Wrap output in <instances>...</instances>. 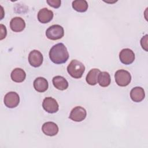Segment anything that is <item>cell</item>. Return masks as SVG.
Returning a JSON list of instances; mask_svg holds the SVG:
<instances>
[{
  "instance_id": "obj_9",
  "label": "cell",
  "mask_w": 148,
  "mask_h": 148,
  "mask_svg": "<svg viewBox=\"0 0 148 148\" xmlns=\"http://www.w3.org/2000/svg\"><path fill=\"white\" fill-rule=\"evenodd\" d=\"M119 58L123 64L130 65L135 60V54L134 51L130 49H124L120 52Z\"/></svg>"
},
{
  "instance_id": "obj_3",
  "label": "cell",
  "mask_w": 148,
  "mask_h": 148,
  "mask_svg": "<svg viewBox=\"0 0 148 148\" xmlns=\"http://www.w3.org/2000/svg\"><path fill=\"white\" fill-rule=\"evenodd\" d=\"M64 35V28L62 26L56 24L49 27L46 31V37L50 40H56L61 39Z\"/></svg>"
},
{
  "instance_id": "obj_6",
  "label": "cell",
  "mask_w": 148,
  "mask_h": 148,
  "mask_svg": "<svg viewBox=\"0 0 148 148\" xmlns=\"http://www.w3.org/2000/svg\"><path fill=\"white\" fill-rule=\"evenodd\" d=\"M43 108L49 113H56L59 109L57 101L52 97H46L42 102Z\"/></svg>"
},
{
  "instance_id": "obj_21",
  "label": "cell",
  "mask_w": 148,
  "mask_h": 148,
  "mask_svg": "<svg viewBox=\"0 0 148 148\" xmlns=\"http://www.w3.org/2000/svg\"><path fill=\"white\" fill-rule=\"evenodd\" d=\"M147 35L143 36L140 40V45L146 51H147Z\"/></svg>"
},
{
  "instance_id": "obj_2",
  "label": "cell",
  "mask_w": 148,
  "mask_h": 148,
  "mask_svg": "<svg viewBox=\"0 0 148 148\" xmlns=\"http://www.w3.org/2000/svg\"><path fill=\"white\" fill-rule=\"evenodd\" d=\"M85 71V66L80 61L73 60L67 66V72L69 75L75 79L82 77Z\"/></svg>"
},
{
  "instance_id": "obj_10",
  "label": "cell",
  "mask_w": 148,
  "mask_h": 148,
  "mask_svg": "<svg viewBox=\"0 0 148 148\" xmlns=\"http://www.w3.org/2000/svg\"><path fill=\"white\" fill-rule=\"evenodd\" d=\"M42 130L43 132L47 136H55L58 132V127L54 122L48 121L45 123L42 127Z\"/></svg>"
},
{
  "instance_id": "obj_15",
  "label": "cell",
  "mask_w": 148,
  "mask_h": 148,
  "mask_svg": "<svg viewBox=\"0 0 148 148\" xmlns=\"http://www.w3.org/2000/svg\"><path fill=\"white\" fill-rule=\"evenodd\" d=\"M100 73V70L97 68H93L91 69L86 76V82L91 86H94L97 84L98 83V76Z\"/></svg>"
},
{
  "instance_id": "obj_11",
  "label": "cell",
  "mask_w": 148,
  "mask_h": 148,
  "mask_svg": "<svg viewBox=\"0 0 148 148\" xmlns=\"http://www.w3.org/2000/svg\"><path fill=\"white\" fill-rule=\"evenodd\" d=\"M53 12L47 8H42L38 13V20L43 24L50 22L53 18Z\"/></svg>"
},
{
  "instance_id": "obj_20",
  "label": "cell",
  "mask_w": 148,
  "mask_h": 148,
  "mask_svg": "<svg viewBox=\"0 0 148 148\" xmlns=\"http://www.w3.org/2000/svg\"><path fill=\"white\" fill-rule=\"evenodd\" d=\"M47 3L54 8H58L61 6V1L60 0H47Z\"/></svg>"
},
{
  "instance_id": "obj_1",
  "label": "cell",
  "mask_w": 148,
  "mask_h": 148,
  "mask_svg": "<svg viewBox=\"0 0 148 148\" xmlns=\"http://www.w3.org/2000/svg\"><path fill=\"white\" fill-rule=\"evenodd\" d=\"M49 58L54 64H61L69 58V53L66 46L62 43L54 45L50 50Z\"/></svg>"
},
{
  "instance_id": "obj_16",
  "label": "cell",
  "mask_w": 148,
  "mask_h": 148,
  "mask_svg": "<svg viewBox=\"0 0 148 148\" xmlns=\"http://www.w3.org/2000/svg\"><path fill=\"white\" fill-rule=\"evenodd\" d=\"M10 76L12 80L14 82L21 83L25 80L26 77V73L21 68H17L12 71Z\"/></svg>"
},
{
  "instance_id": "obj_12",
  "label": "cell",
  "mask_w": 148,
  "mask_h": 148,
  "mask_svg": "<svg viewBox=\"0 0 148 148\" xmlns=\"http://www.w3.org/2000/svg\"><path fill=\"white\" fill-rule=\"evenodd\" d=\"M10 27L14 32H21L25 27V21L21 17H15L10 20Z\"/></svg>"
},
{
  "instance_id": "obj_18",
  "label": "cell",
  "mask_w": 148,
  "mask_h": 148,
  "mask_svg": "<svg viewBox=\"0 0 148 148\" xmlns=\"http://www.w3.org/2000/svg\"><path fill=\"white\" fill-rule=\"evenodd\" d=\"M110 82L111 79L109 73L107 72H101L98 78V83L99 86L106 87L110 85Z\"/></svg>"
},
{
  "instance_id": "obj_14",
  "label": "cell",
  "mask_w": 148,
  "mask_h": 148,
  "mask_svg": "<svg viewBox=\"0 0 148 148\" xmlns=\"http://www.w3.org/2000/svg\"><path fill=\"white\" fill-rule=\"evenodd\" d=\"M34 87L38 92H43L47 90L49 83L45 78L38 77L34 81Z\"/></svg>"
},
{
  "instance_id": "obj_8",
  "label": "cell",
  "mask_w": 148,
  "mask_h": 148,
  "mask_svg": "<svg viewBox=\"0 0 148 148\" xmlns=\"http://www.w3.org/2000/svg\"><path fill=\"white\" fill-rule=\"evenodd\" d=\"M43 57L42 54L37 50L31 51L28 55V62L33 67L40 66L43 62Z\"/></svg>"
},
{
  "instance_id": "obj_19",
  "label": "cell",
  "mask_w": 148,
  "mask_h": 148,
  "mask_svg": "<svg viewBox=\"0 0 148 148\" xmlns=\"http://www.w3.org/2000/svg\"><path fill=\"white\" fill-rule=\"evenodd\" d=\"M72 8L78 12H85L88 9V3L85 0H76L72 2Z\"/></svg>"
},
{
  "instance_id": "obj_17",
  "label": "cell",
  "mask_w": 148,
  "mask_h": 148,
  "mask_svg": "<svg viewBox=\"0 0 148 148\" xmlns=\"http://www.w3.org/2000/svg\"><path fill=\"white\" fill-rule=\"evenodd\" d=\"M52 82L54 86L59 90H65L68 87V81L61 76H54Z\"/></svg>"
},
{
  "instance_id": "obj_7",
  "label": "cell",
  "mask_w": 148,
  "mask_h": 148,
  "mask_svg": "<svg viewBox=\"0 0 148 148\" xmlns=\"http://www.w3.org/2000/svg\"><path fill=\"white\" fill-rule=\"evenodd\" d=\"M87 112L84 108L82 106H76L71 110L69 118L76 122H80L85 119Z\"/></svg>"
},
{
  "instance_id": "obj_5",
  "label": "cell",
  "mask_w": 148,
  "mask_h": 148,
  "mask_svg": "<svg viewBox=\"0 0 148 148\" xmlns=\"http://www.w3.org/2000/svg\"><path fill=\"white\" fill-rule=\"evenodd\" d=\"M3 102L5 106L9 108H16L20 102L19 95L16 92H9L5 95Z\"/></svg>"
},
{
  "instance_id": "obj_13",
  "label": "cell",
  "mask_w": 148,
  "mask_h": 148,
  "mask_svg": "<svg viewBox=\"0 0 148 148\" xmlns=\"http://www.w3.org/2000/svg\"><path fill=\"white\" fill-rule=\"evenodd\" d=\"M145 97V91L140 87H135L131 90L130 97L134 102H140L143 100Z\"/></svg>"
},
{
  "instance_id": "obj_4",
  "label": "cell",
  "mask_w": 148,
  "mask_h": 148,
  "mask_svg": "<svg viewBox=\"0 0 148 148\" xmlns=\"http://www.w3.org/2000/svg\"><path fill=\"white\" fill-rule=\"evenodd\" d=\"M114 78L117 84L121 87L128 86L131 81V74L129 72L124 69L117 71L114 75Z\"/></svg>"
},
{
  "instance_id": "obj_22",
  "label": "cell",
  "mask_w": 148,
  "mask_h": 148,
  "mask_svg": "<svg viewBox=\"0 0 148 148\" xmlns=\"http://www.w3.org/2000/svg\"><path fill=\"white\" fill-rule=\"evenodd\" d=\"M0 28H1V38L0 39L2 40L3 39H4L7 34V31H6V27L5 25H3V24H0Z\"/></svg>"
}]
</instances>
